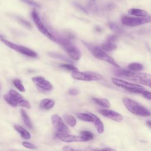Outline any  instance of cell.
<instances>
[{
    "label": "cell",
    "mask_w": 151,
    "mask_h": 151,
    "mask_svg": "<svg viewBox=\"0 0 151 151\" xmlns=\"http://www.w3.org/2000/svg\"><path fill=\"white\" fill-rule=\"evenodd\" d=\"M32 19L33 21L35 24V25L37 26V28L38 29V30L42 33L44 35H45L46 37H47L48 38L51 39V40L55 41V38L52 35V34L47 29V28L44 26V25L43 24V23L42 22V21H41L37 12H36V11L35 9H34L32 12Z\"/></svg>",
    "instance_id": "cell-9"
},
{
    "label": "cell",
    "mask_w": 151,
    "mask_h": 151,
    "mask_svg": "<svg viewBox=\"0 0 151 151\" xmlns=\"http://www.w3.org/2000/svg\"><path fill=\"white\" fill-rule=\"evenodd\" d=\"M109 27L110 29L114 32H120L122 31V28L119 25H117L116 24H115L114 22H109Z\"/></svg>",
    "instance_id": "cell-28"
},
{
    "label": "cell",
    "mask_w": 151,
    "mask_h": 151,
    "mask_svg": "<svg viewBox=\"0 0 151 151\" xmlns=\"http://www.w3.org/2000/svg\"><path fill=\"white\" fill-rule=\"evenodd\" d=\"M14 127L16 130V131L20 134L22 138L24 139H29L31 138L30 133L24 127L18 125H15Z\"/></svg>",
    "instance_id": "cell-17"
},
{
    "label": "cell",
    "mask_w": 151,
    "mask_h": 151,
    "mask_svg": "<svg viewBox=\"0 0 151 151\" xmlns=\"http://www.w3.org/2000/svg\"><path fill=\"white\" fill-rule=\"evenodd\" d=\"M93 101L96 103L97 104L102 106L105 108H109L110 107V103L106 99H101V98H93Z\"/></svg>",
    "instance_id": "cell-22"
},
{
    "label": "cell",
    "mask_w": 151,
    "mask_h": 151,
    "mask_svg": "<svg viewBox=\"0 0 151 151\" xmlns=\"http://www.w3.org/2000/svg\"><path fill=\"white\" fill-rule=\"evenodd\" d=\"M32 81L38 88L44 91H49L53 88L52 84L42 77H34L32 78Z\"/></svg>",
    "instance_id": "cell-12"
},
{
    "label": "cell",
    "mask_w": 151,
    "mask_h": 151,
    "mask_svg": "<svg viewBox=\"0 0 151 151\" xmlns=\"http://www.w3.org/2000/svg\"><path fill=\"white\" fill-rule=\"evenodd\" d=\"M114 74L117 76L125 78L132 81H136L141 82L143 81L151 80V74L148 73H139L136 71H132L130 70H114Z\"/></svg>",
    "instance_id": "cell-2"
},
{
    "label": "cell",
    "mask_w": 151,
    "mask_h": 151,
    "mask_svg": "<svg viewBox=\"0 0 151 151\" xmlns=\"http://www.w3.org/2000/svg\"><path fill=\"white\" fill-rule=\"evenodd\" d=\"M131 93H137L142 95L143 97L145 99L151 100V92L149 91L146 90L145 88L143 89H134V90H131L129 91Z\"/></svg>",
    "instance_id": "cell-20"
},
{
    "label": "cell",
    "mask_w": 151,
    "mask_h": 151,
    "mask_svg": "<svg viewBox=\"0 0 151 151\" xmlns=\"http://www.w3.org/2000/svg\"><path fill=\"white\" fill-rule=\"evenodd\" d=\"M102 50H103L104 51H111L113 50H114L117 48L116 44H115L114 42H105L103 44H101L100 47Z\"/></svg>",
    "instance_id": "cell-23"
},
{
    "label": "cell",
    "mask_w": 151,
    "mask_h": 151,
    "mask_svg": "<svg viewBox=\"0 0 151 151\" xmlns=\"http://www.w3.org/2000/svg\"><path fill=\"white\" fill-rule=\"evenodd\" d=\"M73 78L81 81H98L103 78L102 76L93 72H80L78 71H73L71 73Z\"/></svg>",
    "instance_id": "cell-7"
},
{
    "label": "cell",
    "mask_w": 151,
    "mask_h": 151,
    "mask_svg": "<svg viewBox=\"0 0 151 151\" xmlns=\"http://www.w3.org/2000/svg\"><path fill=\"white\" fill-rule=\"evenodd\" d=\"M55 105V101L50 99H42L40 103V107L42 109L49 110L54 107Z\"/></svg>",
    "instance_id": "cell-16"
},
{
    "label": "cell",
    "mask_w": 151,
    "mask_h": 151,
    "mask_svg": "<svg viewBox=\"0 0 151 151\" xmlns=\"http://www.w3.org/2000/svg\"><path fill=\"white\" fill-rule=\"evenodd\" d=\"M19 106L25 107L27 109H30L31 108V105H30L29 102L28 101L25 100V99H24L23 100L21 101V102L19 104Z\"/></svg>",
    "instance_id": "cell-31"
},
{
    "label": "cell",
    "mask_w": 151,
    "mask_h": 151,
    "mask_svg": "<svg viewBox=\"0 0 151 151\" xmlns=\"http://www.w3.org/2000/svg\"><path fill=\"white\" fill-rule=\"evenodd\" d=\"M146 124H147V125L149 127H150L151 128V120H147V121L146 122Z\"/></svg>",
    "instance_id": "cell-38"
},
{
    "label": "cell",
    "mask_w": 151,
    "mask_h": 151,
    "mask_svg": "<svg viewBox=\"0 0 151 151\" xmlns=\"http://www.w3.org/2000/svg\"><path fill=\"white\" fill-rule=\"evenodd\" d=\"M101 150H113L114 149H110V148H104V149H102Z\"/></svg>",
    "instance_id": "cell-39"
},
{
    "label": "cell",
    "mask_w": 151,
    "mask_h": 151,
    "mask_svg": "<svg viewBox=\"0 0 151 151\" xmlns=\"http://www.w3.org/2000/svg\"><path fill=\"white\" fill-rule=\"evenodd\" d=\"M140 83H141L142 84H144V85H146V86H149V87L151 88V80H149V81H143L140 82Z\"/></svg>",
    "instance_id": "cell-36"
},
{
    "label": "cell",
    "mask_w": 151,
    "mask_h": 151,
    "mask_svg": "<svg viewBox=\"0 0 151 151\" xmlns=\"http://www.w3.org/2000/svg\"><path fill=\"white\" fill-rule=\"evenodd\" d=\"M123 102L126 109L134 114L142 117H148L151 116L150 112L146 107L132 99L124 98L123 99Z\"/></svg>",
    "instance_id": "cell-4"
},
{
    "label": "cell",
    "mask_w": 151,
    "mask_h": 151,
    "mask_svg": "<svg viewBox=\"0 0 151 151\" xmlns=\"http://www.w3.org/2000/svg\"><path fill=\"white\" fill-rule=\"evenodd\" d=\"M68 94L70 96H76L78 94V90L76 88H71L68 91Z\"/></svg>",
    "instance_id": "cell-35"
},
{
    "label": "cell",
    "mask_w": 151,
    "mask_h": 151,
    "mask_svg": "<svg viewBox=\"0 0 151 151\" xmlns=\"http://www.w3.org/2000/svg\"><path fill=\"white\" fill-rule=\"evenodd\" d=\"M21 116L22 117V119L23 121L25 124V126L29 129H33V126L30 120V119L28 116V115L27 114V112L24 110V109H21Z\"/></svg>",
    "instance_id": "cell-21"
},
{
    "label": "cell",
    "mask_w": 151,
    "mask_h": 151,
    "mask_svg": "<svg viewBox=\"0 0 151 151\" xmlns=\"http://www.w3.org/2000/svg\"><path fill=\"white\" fill-rule=\"evenodd\" d=\"M151 22V16L144 17H133L123 16L121 18V22L123 25L129 27H136Z\"/></svg>",
    "instance_id": "cell-6"
},
{
    "label": "cell",
    "mask_w": 151,
    "mask_h": 151,
    "mask_svg": "<svg viewBox=\"0 0 151 151\" xmlns=\"http://www.w3.org/2000/svg\"><path fill=\"white\" fill-rule=\"evenodd\" d=\"M21 1H23V2H25V3H27V4H29V5H32V6H35V7H40V5L38 3L35 2V1H32V0H21Z\"/></svg>",
    "instance_id": "cell-32"
},
{
    "label": "cell",
    "mask_w": 151,
    "mask_h": 151,
    "mask_svg": "<svg viewBox=\"0 0 151 151\" xmlns=\"http://www.w3.org/2000/svg\"><path fill=\"white\" fill-rule=\"evenodd\" d=\"M128 14L130 15H134L136 17H147V13L146 11L143 9H137V8L130 9L128 11Z\"/></svg>",
    "instance_id": "cell-18"
},
{
    "label": "cell",
    "mask_w": 151,
    "mask_h": 151,
    "mask_svg": "<svg viewBox=\"0 0 151 151\" xmlns=\"http://www.w3.org/2000/svg\"><path fill=\"white\" fill-rule=\"evenodd\" d=\"M1 40L7 47H8L9 48H10L21 54H22L25 55H27V56L30 57H32V58H35V57H38V54H37V52H35L34 51L31 50L29 48H27L23 45L14 44V43L7 40H5L4 38H1Z\"/></svg>",
    "instance_id": "cell-5"
},
{
    "label": "cell",
    "mask_w": 151,
    "mask_h": 151,
    "mask_svg": "<svg viewBox=\"0 0 151 151\" xmlns=\"http://www.w3.org/2000/svg\"><path fill=\"white\" fill-rule=\"evenodd\" d=\"M77 117L78 119L84 122H94V114L90 112L87 113H78L77 114Z\"/></svg>",
    "instance_id": "cell-15"
},
{
    "label": "cell",
    "mask_w": 151,
    "mask_h": 151,
    "mask_svg": "<svg viewBox=\"0 0 151 151\" xmlns=\"http://www.w3.org/2000/svg\"><path fill=\"white\" fill-rule=\"evenodd\" d=\"M63 150H76V149H73V148H71V147H70L69 146H65L63 148Z\"/></svg>",
    "instance_id": "cell-37"
},
{
    "label": "cell",
    "mask_w": 151,
    "mask_h": 151,
    "mask_svg": "<svg viewBox=\"0 0 151 151\" xmlns=\"http://www.w3.org/2000/svg\"><path fill=\"white\" fill-rule=\"evenodd\" d=\"M83 43L84 45H86V47L90 51V52L95 57H96L99 60L104 61L117 68H120V66L116 63V61L111 57L106 52V51L102 50L101 47L97 45H94L88 44L86 42H84Z\"/></svg>",
    "instance_id": "cell-3"
},
{
    "label": "cell",
    "mask_w": 151,
    "mask_h": 151,
    "mask_svg": "<svg viewBox=\"0 0 151 151\" xmlns=\"http://www.w3.org/2000/svg\"><path fill=\"white\" fill-rule=\"evenodd\" d=\"M18 21L22 24L24 25V26H25L26 27H28V28H31V25L27 21L22 19H21V18H19L18 19Z\"/></svg>",
    "instance_id": "cell-34"
},
{
    "label": "cell",
    "mask_w": 151,
    "mask_h": 151,
    "mask_svg": "<svg viewBox=\"0 0 151 151\" xmlns=\"http://www.w3.org/2000/svg\"><path fill=\"white\" fill-rule=\"evenodd\" d=\"M13 84L15 86V87L20 91L21 92H24L25 91V89L22 84L21 80L19 79H15L13 80Z\"/></svg>",
    "instance_id": "cell-27"
},
{
    "label": "cell",
    "mask_w": 151,
    "mask_h": 151,
    "mask_svg": "<svg viewBox=\"0 0 151 151\" xmlns=\"http://www.w3.org/2000/svg\"><path fill=\"white\" fill-rule=\"evenodd\" d=\"M80 134L84 139V142L91 140L94 138L93 133L89 131H82L81 132Z\"/></svg>",
    "instance_id": "cell-26"
},
{
    "label": "cell",
    "mask_w": 151,
    "mask_h": 151,
    "mask_svg": "<svg viewBox=\"0 0 151 151\" xmlns=\"http://www.w3.org/2000/svg\"><path fill=\"white\" fill-rule=\"evenodd\" d=\"M4 98L7 103L12 107L19 106V103L24 99L21 94L13 89H11L8 93L4 94Z\"/></svg>",
    "instance_id": "cell-8"
},
{
    "label": "cell",
    "mask_w": 151,
    "mask_h": 151,
    "mask_svg": "<svg viewBox=\"0 0 151 151\" xmlns=\"http://www.w3.org/2000/svg\"><path fill=\"white\" fill-rule=\"evenodd\" d=\"M63 117H64V121L71 127H74L76 125L77 120L74 116L70 114H65L63 116Z\"/></svg>",
    "instance_id": "cell-24"
},
{
    "label": "cell",
    "mask_w": 151,
    "mask_h": 151,
    "mask_svg": "<svg viewBox=\"0 0 151 151\" xmlns=\"http://www.w3.org/2000/svg\"><path fill=\"white\" fill-rule=\"evenodd\" d=\"M61 67L67 70H69V71H71L72 72L73 71H78V69L77 67H76L74 65L71 64H68V63H67V64H61L60 65Z\"/></svg>",
    "instance_id": "cell-29"
},
{
    "label": "cell",
    "mask_w": 151,
    "mask_h": 151,
    "mask_svg": "<svg viewBox=\"0 0 151 151\" xmlns=\"http://www.w3.org/2000/svg\"><path fill=\"white\" fill-rule=\"evenodd\" d=\"M0 89H1V86H0Z\"/></svg>",
    "instance_id": "cell-40"
},
{
    "label": "cell",
    "mask_w": 151,
    "mask_h": 151,
    "mask_svg": "<svg viewBox=\"0 0 151 151\" xmlns=\"http://www.w3.org/2000/svg\"><path fill=\"white\" fill-rule=\"evenodd\" d=\"M111 81L112 83L115 84L116 86L123 88L127 91H130L131 90H134V89H143L145 88L144 87L142 86L137 84H134V83H131L127 81H126L124 80L119 79L117 78H111Z\"/></svg>",
    "instance_id": "cell-11"
},
{
    "label": "cell",
    "mask_w": 151,
    "mask_h": 151,
    "mask_svg": "<svg viewBox=\"0 0 151 151\" xmlns=\"http://www.w3.org/2000/svg\"><path fill=\"white\" fill-rule=\"evenodd\" d=\"M22 145H23V146L28 148V149H35L37 148L36 146L31 143L28 142H23L22 143Z\"/></svg>",
    "instance_id": "cell-30"
},
{
    "label": "cell",
    "mask_w": 151,
    "mask_h": 151,
    "mask_svg": "<svg viewBox=\"0 0 151 151\" xmlns=\"http://www.w3.org/2000/svg\"><path fill=\"white\" fill-rule=\"evenodd\" d=\"M117 38H118L117 35H112L110 36V37L107 38V40L106 41L110 42H114H114L117 40Z\"/></svg>",
    "instance_id": "cell-33"
},
{
    "label": "cell",
    "mask_w": 151,
    "mask_h": 151,
    "mask_svg": "<svg viewBox=\"0 0 151 151\" xmlns=\"http://www.w3.org/2000/svg\"><path fill=\"white\" fill-rule=\"evenodd\" d=\"M54 38L55 41L59 43L63 47L71 58L76 61L80 58L81 52L80 50L70 40L69 38L56 37H54Z\"/></svg>",
    "instance_id": "cell-1"
},
{
    "label": "cell",
    "mask_w": 151,
    "mask_h": 151,
    "mask_svg": "<svg viewBox=\"0 0 151 151\" xmlns=\"http://www.w3.org/2000/svg\"><path fill=\"white\" fill-rule=\"evenodd\" d=\"M56 137L60 140L65 142L71 143V142H84V139L81 136H77L68 134V133H58L56 134Z\"/></svg>",
    "instance_id": "cell-14"
},
{
    "label": "cell",
    "mask_w": 151,
    "mask_h": 151,
    "mask_svg": "<svg viewBox=\"0 0 151 151\" xmlns=\"http://www.w3.org/2000/svg\"><path fill=\"white\" fill-rule=\"evenodd\" d=\"M52 124L58 133H68L69 129L63 119L57 114H54L51 116Z\"/></svg>",
    "instance_id": "cell-10"
},
{
    "label": "cell",
    "mask_w": 151,
    "mask_h": 151,
    "mask_svg": "<svg viewBox=\"0 0 151 151\" xmlns=\"http://www.w3.org/2000/svg\"><path fill=\"white\" fill-rule=\"evenodd\" d=\"M99 111L101 115L116 122H122L123 120V116L120 113L114 110L110 109H101L99 110Z\"/></svg>",
    "instance_id": "cell-13"
},
{
    "label": "cell",
    "mask_w": 151,
    "mask_h": 151,
    "mask_svg": "<svg viewBox=\"0 0 151 151\" xmlns=\"http://www.w3.org/2000/svg\"><path fill=\"white\" fill-rule=\"evenodd\" d=\"M127 69L130 71L138 72L143 69V66L138 63H132L127 65Z\"/></svg>",
    "instance_id": "cell-25"
},
{
    "label": "cell",
    "mask_w": 151,
    "mask_h": 151,
    "mask_svg": "<svg viewBox=\"0 0 151 151\" xmlns=\"http://www.w3.org/2000/svg\"><path fill=\"white\" fill-rule=\"evenodd\" d=\"M97 130V132L100 134H101L104 132V125L102 123V122L101 121V120L96 116L94 114V122H93Z\"/></svg>",
    "instance_id": "cell-19"
}]
</instances>
